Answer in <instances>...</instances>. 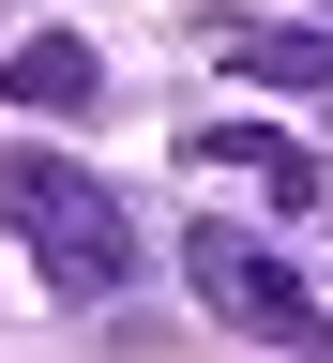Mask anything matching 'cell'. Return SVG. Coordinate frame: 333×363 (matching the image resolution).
Segmentation results:
<instances>
[{"label": "cell", "instance_id": "cell-1", "mask_svg": "<svg viewBox=\"0 0 333 363\" xmlns=\"http://www.w3.org/2000/svg\"><path fill=\"white\" fill-rule=\"evenodd\" d=\"M0 227L31 242V272H45L61 303H121L136 257H152V242H136V212H121L76 152H0Z\"/></svg>", "mask_w": 333, "mask_h": 363}, {"label": "cell", "instance_id": "cell-2", "mask_svg": "<svg viewBox=\"0 0 333 363\" xmlns=\"http://www.w3.org/2000/svg\"><path fill=\"white\" fill-rule=\"evenodd\" d=\"M182 288H197L227 333H258V348H288V363H333V303L258 242V227H182Z\"/></svg>", "mask_w": 333, "mask_h": 363}, {"label": "cell", "instance_id": "cell-3", "mask_svg": "<svg viewBox=\"0 0 333 363\" xmlns=\"http://www.w3.org/2000/svg\"><path fill=\"white\" fill-rule=\"evenodd\" d=\"M182 167H243V182H273V212H318V197H333L273 121H182Z\"/></svg>", "mask_w": 333, "mask_h": 363}, {"label": "cell", "instance_id": "cell-4", "mask_svg": "<svg viewBox=\"0 0 333 363\" xmlns=\"http://www.w3.org/2000/svg\"><path fill=\"white\" fill-rule=\"evenodd\" d=\"M0 91H16V106H45V121H91V106H107V61H91L76 30H31L16 61H0Z\"/></svg>", "mask_w": 333, "mask_h": 363}, {"label": "cell", "instance_id": "cell-5", "mask_svg": "<svg viewBox=\"0 0 333 363\" xmlns=\"http://www.w3.org/2000/svg\"><path fill=\"white\" fill-rule=\"evenodd\" d=\"M227 61H243L258 91H303V106H333V30H227Z\"/></svg>", "mask_w": 333, "mask_h": 363}]
</instances>
